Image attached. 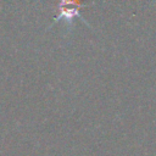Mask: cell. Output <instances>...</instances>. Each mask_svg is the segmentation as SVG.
<instances>
[{
    "instance_id": "obj_1",
    "label": "cell",
    "mask_w": 156,
    "mask_h": 156,
    "mask_svg": "<svg viewBox=\"0 0 156 156\" xmlns=\"http://www.w3.org/2000/svg\"><path fill=\"white\" fill-rule=\"evenodd\" d=\"M83 0H60L58 7H82Z\"/></svg>"
}]
</instances>
